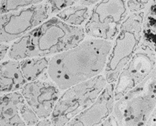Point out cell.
Returning <instances> with one entry per match:
<instances>
[{"label":"cell","instance_id":"6da1fadb","mask_svg":"<svg viewBox=\"0 0 156 126\" xmlns=\"http://www.w3.org/2000/svg\"><path fill=\"white\" fill-rule=\"evenodd\" d=\"M112 42L101 39L83 40L75 47L50 58L45 75L61 92L101 75Z\"/></svg>","mask_w":156,"mask_h":126},{"label":"cell","instance_id":"7a4b0ae2","mask_svg":"<svg viewBox=\"0 0 156 126\" xmlns=\"http://www.w3.org/2000/svg\"><path fill=\"white\" fill-rule=\"evenodd\" d=\"M84 28L68 25L57 17L48 18L9 47L10 60L54 55L75 47L85 38Z\"/></svg>","mask_w":156,"mask_h":126},{"label":"cell","instance_id":"3957f363","mask_svg":"<svg viewBox=\"0 0 156 126\" xmlns=\"http://www.w3.org/2000/svg\"><path fill=\"white\" fill-rule=\"evenodd\" d=\"M156 68L143 82L115 101L112 114L119 126H144L156 110Z\"/></svg>","mask_w":156,"mask_h":126},{"label":"cell","instance_id":"277c9868","mask_svg":"<svg viewBox=\"0 0 156 126\" xmlns=\"http://www.w3.org/2000/svg\"><path fill=\"white\" fill-rule=\"evenodd\" d=\"M144 12L131 13L120 27L107 58L105 77L107 84L115 83L127 63L137 51L142 40Z\"/></svg>","mask_w":156,"mask_h":126},{"label":"cell","instance_id":"5b68a950","mask_svg":"<svg viewBox=\"0 0 156 126\" xmlns=\"http://www.w3.org/2000/svg\"><path fill=\"white\" fill-rule=\"evenodd\" d=\"M107 85L105 76L100 75L62 91L49 117L51 125L66 126L96 101Z\"/></svg>","mask_w":156,"mask_h":126},{"label":"cell","instance_id":"8992f818","mask_svg":"<svg viewBox=\"0 0 156 126\" xmlns=\"http://www.w3.org/2000/svg\"><path fill=\"white\" fill-rule=\"evenodd\" d=\"M129 12L126 0H101L94 5L85 23V35L112 42Z\"/></svg>","mask_w":156,"mask_h":126},{"label":"cell","instance_id":"52a82bcc","mask_svg":"<svg viewBox=\"0 0 156 126\" xmlns=\"http://www.w3.org/2000/svg\"><path fill=\"white\" fill-rule=\"evenodd\" d=\"M48 18L44 3L0 15V43L16 41Z\"/></svg>","mask_w":156,"mask_h":126},{"label":"cell","instance_id":"ba28073f","mask_svg":"<svg viewBox=\"0 0 156 126\" xmlns=\"http://www.w3.org/2000/svg\"><path fill=\"white\" fill-rule=\"evenodd\" d=\"M155 51L139 44L137 51L121 70L114 83L115 101L143 82L155 68Z\"/></svg>","mask_w":156,"mask_h":126},{"label":"cell","instance_id":"9c48e42d","mask_svg":"<svg viewBox=\"0 0 156 126\" xmlns=\"http://www.w3.org/2000/svg\"><path fill=\"white\" fill-rule=\"evenodd\" d=\"M19 92L40 120L50 117L62 93L54 84L43 79L27 82Z\"/></svg>","mask_w":156,"mask_h":126},{"label":"cell","instance_id":"30bf717a","mask_svg":"<svg viewBox=\"0 0 156 126\" xmlns=\"http://www.w3.org/2000/svg\"><path fill=\"white\" fill-rule=\"evenodd\" d=\"M114 83L107 84L92 104L66 124V126H97L112 114L115 103Z\"/></svg>","mask_w":156,"mask_h":126},{"label":"cell","instance_id":"8fae6325","mask_svg":"<svg viewBox=\"0 0 156 126\" xmlns=\"http://www.w3.org/2000/svg\"><path fill=\"white\" fill-rule=\"evenodd\" d=\"M26 83L18 61L10 59L0 62V96L19 91Z\"/></svg>","mask_w":156,"mask_h":126},{"label":"cell","instance_id":"7c38bea8","mask_svg":"<svg viewBox=\"0 0 156 126\" xmlns=\"http://www.w3.org/2000/svg\"><path fill=\"white\" fill-rule=\"evenodd\" d=\"M23 100L19 91L0 96V126H26L19 114Z\"/></svg>","mask_w":156,"mask_h":126},{"label":"cell","instance_id":"4fadbf2b","mask_svg":"<svg viewBox=\"0 0 156 126\" xmlns=\"http://www.w3.org/2000/svg\"><path fill=\"white\" fill-rule=\"evenodd\" d=\"M50 57H34L19 61L20 70L27 82L42 79L45 75Z\"/></svg>","mask_w":156,"mask_h":126},{"label":"cell","instance_id":"5bb4252c","mask_svg":"<svg viewBox=\"0 0 156 126\" xmlns=\"http://www.w3.org/2000/svg\"><path fill=\"white\" fill-rule=\"evenodd\" d=\"M155 0H152L147 12L144 13L142 23V40L140 44L155 51L156 15Z\"/></svg>","mask_w":156,"mask_h":126},{"label":"cell","instance_id":"9a60e30c","mask_svg":"<svg viewBox=\"0 0 156 126\" xmlns=\"http://www.w3.org/2000/svg\"><path fill=\"white\" fill-rule=\"evenodd\" d=\"M89 15L88 7L81 5H74L59 12L55 17L68 25L81 26V25L87 21Z\"/></svg>","mask_w":156,"mask_h":126},{"label":"cell","instance_id":"2e32d148","mask_svg":"<svg viewBox=\"0 0 156 126\" xmlns=\"http://www.w3.org/2000/svg\"><path fill=\"white\" fill-rule=\"evenodd\" d=\"M44 0H0V15L40 5Z\"/></svg>","mask_w":156,"mask_h":126},{"label":"cell","instance_id":"e0dca14e","mask_svg":"<svg viewBox=\"0 0 156 126\" xmlns=\"http://www.w3.org/2000/svg\"><path fill=\"white\" fill-rule=\"evenodd\" d=\"M19 114L26 126H34L40 120L36 113L27 104L24 99L19 105Z\"/></svg>","mask_w":156,"mask_h":126},{"label":"cell","instance_id":"ac0fdd59","mask_svg":"<svg viewBox=\"0 0 156 126\" xmlns=\"http://www.w3.org/2000/svg\"><path fill=\"white\" fill-rule=\"evenodd\" d=\"M75 4L73 0H45V5L48 14H57L66 7Z\"/></svg>","mask_w":156,"mask_h":126},{"label":"cell","instance_id":"d6986e66","mask_svg":"<svg viewBox=\"0 0 156 126\" xmlns=\"http://www.w3.org/2000/svg\"><path fill=\"white\" fill-rule=\"evenodd\" d=\"M150 0H126V6L131 13L139 12L144 10Z\"/></svg>","mask_w":156,"mask_h":126},{"label":"cell","instance_id":"ffe728a7","mask_svg":"<svg viewBox=\"0 0 156 126\" xmlns=\"http://www.w3.org/2000/svg\"><path fill=\"white\" fill-rule=\"evenodd\" d=\"M97 126H119V125L114 116L111 114L107 120H105L103 123Z\"/></svg>","mask_w":156,"mask_h":126},{"label":"cell","instance_id":"44dd1931","mask_svg":"<svg viewBox=\"0 0 156 126\" xmlns=\"http://www.w3.org/2000/svg\"><path fill=\"white\" fill-rule=\"evenodd\" d=\"M10 45L7 44L0 43V62L2 61L3 59L7 56Z\"/></svg>","mask_w":156,"mask_h":126},{"label":"cell","instance_id":"7402d4cb","mask_svg":"<svg viewBox=\"0 0 156 126\" xmlns=\"http://www.w3.org/2000/svg\"><path fill=\"white\" fill-rule=\"evenodd\" d=\"M101 0H80L79 3L80 5H84V6L89 7L91 6V5H96V3L100 2Z\"/></svg>","mask_w":156,"mask_h":126},{"label":"cell","instance_id":"603a6c76","mask_svg":"<svg viewBox=\"0 0 156 126\" xmlns=\"http://www.w3.org/2000/svg\"><path fill=\"white\" fill-rule=\"evenodd\" d=\"M34 126H52L50 118H44V119H41Z\"/></svg>","mask_w":156,"mask_h":126},{"label":"cell","instance_id":"cb8c5ba5","mask_svg":"<svg viewBox=\"0 0 156 126\" xmlns=\"http://www.w3.org/2000/svg\"><path fill=\"white\" fill-rule=\"evenodd\" d=\"M156 110L154 111L152 114L151 117H150L149 120L147 121V123H146V125L144 126H156Z\"/></svg>","mask_w":156,"mask_h":126},{"label":"cell","instance_id":"d4e9b609","mask_svg":"<svg viewBox=\"0 0 156 126\" xmlns=\"http://www.w3.org/2000/svg\"><path fill=\"white\" fill-rule=\"evenodd\" d=\"M74 2H79L80 0H73Z\"/></svg>","mask_w":156,"mask_h":126},{"label":"cell","instance_id":"484cf974","mask_svg":"<svg viewBox=\"0 0 156 126\" xmlns=\"http://www.w3.org/2000/svg\"><path fill=\"white\" fill-rule=\"evenodd\" d=\"M1 96H2V95H1Z\"/></svg>","mask_w":156,"mask_h":126}]
</instances>
